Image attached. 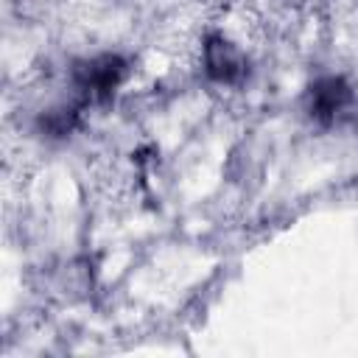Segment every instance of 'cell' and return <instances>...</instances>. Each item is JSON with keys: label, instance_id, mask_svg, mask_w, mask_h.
Wrapping results in <instances>:
<instances>
[{"label": "cell", "instance_id": "1", "mask_svg": "<svg viewBox=\"0 0 358 358\" xmlns=\"http://www.w3.org/2000/svg\"><path fill=\"white\" fill-rule=\"evenodd\" d=\"M123 76H126V64L117 56H98L76 67V81L92 101H106L115 92V87L123 81Z\"/></svg>", "mask_w": 358, "mask_h": 358}, {"label": "cell", "instance_id": "2", "mask_svg": "<svg viewBox=\"0 0 358 358\" xmlns=\"http://www.w3.org/2000/svg\"><path fill=\"white\" fill-rule=\"evenodd\" d=\"M204 67L207 76L218 84H235L246 76V56L227 39L210 36L204 45Z\"/></svg>", "mask_w": 358, "mask_h": 358}, {"label": "cell", "instance_id": "3", "mask_svg": "<svg viewBox=\"0 0 358 358\" xmlns=\"http://www.w3.org/2000/svg\"><path fill=\"white\" fill-rule=\"evenodd\" d=\"M352 101V90L347 87L344 78H322L310 87V95H308V112L310 117L322 120V123H333Z\"/></svg>", "mask_w": 358, "mask_h": 358}]
</instances>
